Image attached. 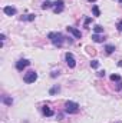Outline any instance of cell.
<instances>
[{
	"instance_id": "cell-1",
	"label": "cell",
	"mask_w": 122,
	"mask_h": 123,
	"mask_svg": "<svg viewBox=\"0 0 122 123\" xmlns=\"http://www.w3.org/2000/svg\"><path fill=\"white\" fill-rule=\"evenodd\" d=\"M47 39H50V42H52L56 47H62V44H63V42H65V37L62 36V33H59V31H52V33H49V34H47Z\"/></svg>"
},
{
	"instance_id": "cell-2",
	"label": "cell",
	"mask_w": 122,
	"mask_h": 123,
	"mask_svg": "<svg viewBox=\"0 0 122 123\" xmlns=\"http://www.w3.org/2000/svg\"><path fill=\"white\" fill-rule=\"evenodd\" d=\"M65 112L69 113V115H75L79 112V105L75 103V102H66L65 103Z\"/></svg>"
},
{
	"instance_id": "cell-3",
	"label": "cell",
	"mask_w": 122,
	"mask_h": 123,
	"mask_svg": "<svg viewBox=\"0 0 122 123\" xmlns=\"http://www.w3.org/2000/svg\"><path fill=\"white\" fill-rule=\"evenodd\" d=\"M23 80H25L26 83H34V82L37 80V73H36V72H33V70H30V72H27V73L25 74Z\"/></svg>"
},
{
	"instance_id": "cell-4",
	"label": "cell",
	"mask_w": 122,
	"mask_h": 123,
	"mask_svg": "<svg viewBox=\"0 0 122 123\" xmlns=\"http://www.w3.org/2000/svg\"><path fill=\"white\" fill-rule=\"evenodd\" d=\"M65 10V3H63V0H56L55 3H53V12L56 13V14H59Z\"/></svg>"
},
{
	"instance_id": "cell-5",
	"label": "cell",
	"mask_w": 122,
	"mask_h": 123,
	"mask_svg": "<svg viewBox=\"0 0 122 123\" xmlns=\"http://www.w3.org/2000/svg\"><path fill=\"white\" fill-rule=\"evenodd\" d=\"M65 59H66V63H68V66L70 67V69H73L75 66H76V62H75V57H73V55L72 53H66L65 55Z\"/></svg>"
},
{
	"instance_id": "cell-6",
	"label": "cell",
	"mask_w": 122,
	"mask_h": 123,
	"mask_svg": "<svg viewBox=\"0 0 122 123\" xmlns=\"http://www.w3.org/2000/svg\"><path fill=\"white\" fill-rule=\"evenodd\" d=\"M29 64H30V62L27 60V59H20V60L16 63V69H17L19 72H22V70H23L25 67H27Z\"/></svg>"
},
{
	"instance_id": "cell-7",
	"label": "cell",
	"mask_w": 122,
	"mask_h": 123,
	"mask_svg": "<svg viewBox=\"0 0 122 123\" xmlns=\"http://www.w3.org/2000/svg\"><path fill=\"white\" fill-rule=\"evenodd\" d=\"M66 30L69 31V33H72L76 39H81L82 37V33H81V30H78V29H75V27H70V26H68L66 27Z\"/></svg>"
},
{
	"instance_id": "cell-8",
	"label": "cell",
	"mask_w": 122,
	"mask_h": 123,
	"mask_svg": "<svg viewBox=\"0 0 122 123\" xmlns=\"http://www.w3.org/2000/svg\"><path fill=\"white\" fill-rule=\"evenodd\" d=\"M3 12H4V14H7V16H14V14H16V9H14L13 6H6V7L3 9Z\"/></svg>"
},
{
	"instance_id": "cell-9",
	"label": "cell",
	"mask_w": 122,
	"mask_h": 123,
	"mask_svg": "<svg viewBox=\"0 0 122 123\" xmlns=\"http://www.w3.org/2000/svg\"><path fill=\"white\" fill-rule=\"evenodd\" d=\"M42 112H43V115L47 116V117L53 116V110H52L50 107H47V106H43V107H42Z\"/></svg>"
},
{
	"instance_id": "cell-10",
	"label": "cell",
	"mask_w": 122,
	"mask_h": 123,
	"mask_svg": "<svg viewBox=\"0 0 122 123\" xmlns=\"http://www.w3.org/2000/svg\"><path fill=\"white\" fill-rule=\"evenodd\" d=\"M92 40H93V42H96V43H102L105 39H103V37H101L99 34H96V33H95V34L92 36Z\"/></svg>"
},
{
	"instance_id": "cell-11",
	"label": "cell",
	"mask_w": 122,
	"mask_h": 123,
	"mask_svg": "<svg viewBox=\"0 0 122 123\" xmlns=\"http://www.w3.org/2000/svg\"><path fill=\"white\" fill-rule=\"evenodd\" d=\"M105 52H106L108 55L114 53V52H115V46H112V44H106V46H105Z\"/></svg>"
},
{
	"instance_id": "cell-12",
	"label": "cell",
	"mask_w": 122,
	"mask_h": 123,
	"mask_svg": "<svg viewBox=\"0 0 122 123\" xmlns=\"http://www.w3.org/2000/svg\"><path fill=\"white\" fill-rule=\"evenodd\" d=\"M34 17H36L34 14H27V16H23V17H22L20 20H26V22H32V20H34Z\"/></svg>"
},
{
	"instance_id": "cell-13",
	"label": "cell",
	"mask_w": 122,
	"mask_h": 123,
	"mask_svg": "<svg viewBox=\"0 0 122 123\" xmlns=\"http://www.w3.org/2000/svg\"><path fill=\"white\" fill-rule=\"evenodd\" d=\"M52 6H53V3H50V1H47V0L42 3V9H43V10H46V9H49V7H52Z\"/></svg>"
},
{
	"instance_id": "cell-14",
	"label": "cell",
	"mask_w": 122,
	"mask_h": 123,
	"mask_svg": "<svg viewBox=\"0 0 122 123\" xmlns=\"http://www.w3.org/2000/svg\"><path fill=\"white\" fill-rule=\"evenodd\" d=\"M93 31H95L96 34H99V33H103V27H102L101 25H96V26L93 27Z\"/></svg>"
},
{
	"instance_id": "cell-15",
	"label": "cell",
	"mask_w": 122,
	"mask_h": 123,
	"mask_svg": "<svg viewBox=\"0 0 122 123\" xmlns=\"http://www.w3.org/2000/svg\"><path fill=\"white\" fill-rule=\"evenodd\" d=\"M59 92H61V87H59L58 85H56V86H53V87L49 90V93H50V94H56V93H59Z\"/></svg>"
},
{
	"instance_id": "cell-16",
	"label": "cell",
	"mask_w": 122,
	"mask_h": 123,
	"mask_svg": "<svg viewBox=\"0 0 122 123\" xmlns=\"http://www.w3.org/2000/svg\"><path fill=\"white\" fill-rule=\"evenodd\" d=\"M92 12H93V16H101V12H99V7L95 4V6H92Z\"/></svg>"
},
{
	"instance_id": "cell-17",
	"label": "cell",
	"mask_w": 122,
	"mask_h": 123,
	"mask_svg": "<svg viewBox=\"0 0 122 123\" xmlns=\"http://www.w3.org/2000/svg\"><path fill=\"white\" fill-rule=\"evenodd\" d=\"M1 100H3V103H4V105H7V106H10V105L13 103V100H12L10 97H6V96H3V99H1Z\"/></svg>"
},
{
	"instance_id": "cell-18",
	"label": "cell",
	"mask_w": 122,
	"mask_h": 123,
	"mask_svg": "<svg viewBox=\"0 0 122 123\" xmlns=\"http://www.w3.org/2000/svg\"><path fill=\"white\" fill-rule=\"evenodd\" d=\"M111 80L112 82H121V76L119 74H111Z\"/></svg>"
},
{
	"instance_id": "cell-19",
	"label": "cell",
	"mask_w": 122,
	"mask_h": 123,
	"mask_svg": "<svg viewBox=\"0 0 122 123\" xmlns=\"http://www.w3.org/2000/svg\"><path fill=\"white\" fill-rule=\"evenodd\" d=\"M98 66H99V62L98 60H92L91 62V67L92 69H98Z\"/></svg>"
},
{
	"instance_id": "cell-20",
	"label": "cell",
	"mask_w": 122,
	"mask_h": 123,
	"mask_svg": "<svg viewBox=\"0 0 122 123\" xmlns=\"http://www.w3.org/2000/svg\"><path fill=\"white\" fill-rule=\"evenodd\" d=\"M98 76L99 77H105V70H99L98 72Z\"/></svg>"
},
{
	"instance_id": "cell-21",
	"label": "cell",
	"mask_w": 122,
	"mask_h": 123,
	"mask_svg": "<svg viewBox=\"0 0 122 123\" xmlns=\"http://www.w3.org/2000/svg\"><path fill=\"white\" fill-rule=\"evenodd\" d=\"M118 30L122 33V20H119V22H118Z\"/></svg>"
},
{
	"instance_id": "cell-22",
	"label": "cell",
	"mask_w": 122,
	"mask_h": 123,
	"mask_svg": "<svg viewBox=\"0 0 122 123\" xmlns=\"http://www.w3.org/2000/svg\"><path fill=\"white\" fill-rule=\"evenodd\" d=\"M122 89V80L121 82H118V86H116V89H115V90H121Z\"/></svg>"
},
{
	"instance_id": "cell-23",
	"label": "cell",
	"mask_w": 122,
	"mask_h": 123,
	"mask_svg": "<svg viewBox=\"0 0 122 123\" xmlns=\"http://www.w3.org/2000/svg\"><path fill=\"white\" fill-rule=\"evenodd\" d=\"M91 22H92V19H91V17H88V19L85 20V27H86V26H88V25H89Z\"/></svg>"
},
{
	"instance_id": "cell-24",
	"label": "cell",
	"mask_w": 122,
	"mask_h": 123,
	"mask_svg": "<svg viewBox=\"0 0 122 123\" xmlns=\"http://www.w3.org/2000/svg\"><path fill=\"white\" fill-rule=\"evenodd\" d=\"M0 39H1V42H4L6 40V36L4 34H0Z\"/></svg>"
},
{
	"instance_id": "cell-25",
	"label": "cell",
	"mask_w": 122,
	"mask_h": 123,
	"mask_svg": "<svg viewBox=\"0 0 122 123\" xmlns=\"http://www.w3.org/2000/svg\"><path fill=\"white\" fill-rule=\"evenodd\" d=\"M58 74H59V73H58V72H52V77H56V76H58Z\"/></svg>"
},
{
	"instance_id": "cell-26",
	"label": "cell",
	"mask_w": 122,
	"mask_h": 123,
	"mask_svg": "<svg viewBox=\"0 0 122 123\" xmlns=\"http://www.w3.org/2000/svg\"><path fill=\"white\" fill-rule=\"evenodd\" d=\"M118 66H119V67H122V60H119V62H118Z\"/></svg>"
},
{
	"instance_id": "cell-27",
	"label": "cell",
	"mask_w": 122,
	"mask_h": 123,
	"mask_svg": "<svg viewBox=\"0 0 122 123\" xmlns=\"http://www.w3.org/2000/svg\"><path fill=\"white\" fill-rule=\"evenodd\" d=\"M89 1H95V0H89Z\"/></svg>"
},
{
	"instance_id": "cell-28",
	"label": "cell",
	"mask_w": 122,
	"mask_h": 123,
	"mask_svg": "<svg viewBox=\"0 0 122 123\" xmlns=\"http://www.w3.org/2000/svg\"><path fill=\"white\" fill-rule=\"evenodd\" d=\"M119 3H122V0H119Z\"/></svg>"
}]
</instances>
